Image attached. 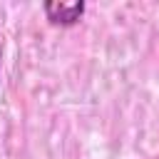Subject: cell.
<instances>
[{
  "mask_svg": "<svg viewBox=\"0 0 159 159\" xmlns=\"http://www.w3.org/2000/svg\"><path fill=\"white\" fill-rule=\"evenodd\" d=\"M84 12V2H45V15L52 25H75Z\"/></svg>",
  "mask_w": 159,
  "mask_h": 159,
  "instance_id": "cell-1",
  "label": "cell"
}]
</instances>
